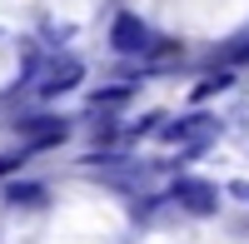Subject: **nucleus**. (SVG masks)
<instances>
[{"instance_id": "f257e3e1", "label": "nucleus", "mask_w": 249, "mask_h": 244, "mask_svg": "<svg viewBox=\"0 0 249 244\" xmlns=\"http://www.w3.org/2000/svg\"><path fill=\"white\" fill-rule=\"evenodd\" d=\"M110 45L120 55H155V30L144 25L140 15H120L110 25Z\"/></svg>"}, {"instance_id": "f03ea898", "label": "nucleus", "mask_w": 249, "mask_h": 244, "mask_svg": "<svg viewBox=\"0 0 249 244\" xmlns=\"http://www.w3.org/2000/svg\"><path fill=\"white\" fill-rule=\"evenodd\" d=\"M170 199H175L184 214H214L219 209V190L210 185V179H175Z\"/></svg>"}, {"instance_id": "7ed1b4c3", "label": "nucleus", "mask_w": 249, "mask_h": 244, "mask_svg": "<svg viewBox=\"0 0 249 244\" xmlns=\"http://www.w3.org/2000/svg\"><path fill=\"white\" fill-rule=\"evenodd\" d=\"M214 120L210 115H190V120H179V125H164L160 135L164 139H170V145H179V150H204V145H210V139H214Z\"/></svg>"}, {"instance_id": "20e7f679", "label": "nucleus", "mask_w": 249, "mask_h": 244, "mask_svg": "<svg viewBox=\"0 0 249 244\" xmlns=\"http://www.w3.org/2000/svg\"><path fill=\"white\" fill-rule=\"evenodd\" d=\"M80 60L75 55H55L45 70H40V95H60V90H75L80 85Z\"/></svg>"}, {"instance_id": "39448f33", "label": "nucleus", "mask_w": 249, "mask_h": 244, "mask_svg": "<svg viewBox=\"0 0 249 244\" xmlns=\"http://www.w3.org/2000/svg\"><path fill=\"white\" fill-rule=\"evenodd\" d=\"M10 199H15V205H40V199H45V190H35V185H25V190H10Z\"/></svg>"}, {"instance_id": "423d86ee", "label": "nucleus", "mask_w": 249, "mask_h": 244, "mask_svg": "<svg viewBox=\"0 0 249 244\" xmlns=\"http://www.w3.org/2000/svg\"><path fill=\"white\" fill-rule=\"evenodd\" d=\"M20 165H25V155H0V174H15Z\"/></svg>"}, {"instance_id": "0eeeda50", "label": "nucleus", "mask_w": 249, "mask_h": 244, "mask_svg": "<svg viewBox=\"0 0 249 244\" xmlns=\"http://www.w3.org/2000/svg\"><path fill=\"white\" fill-rule=\"evenodd\" d=\"M230 60H249V45H234V50H230Z\"/></svg>"}, {"instance_id": "6e6552de", "label": "nucleus", "mask_w": 249, "mask_h": 244, "mask_svg": "<svg viewBox=\"0 0 249 244\" xmlns=\"http://www.w3.org/2000/svg\"><path fill=\"white\" fill-rule=\"evenodd\" d=\"M234 194H239V199H244V205H249V185H234Z\"/></svg>"}]
</instances>
